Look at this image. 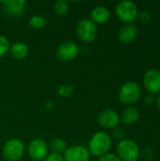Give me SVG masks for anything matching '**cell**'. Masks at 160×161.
I'll list each match as a JSON object with an SVG mask.
<instances>
[{
    "instance_id": "1",
    "label": "cell",
    "mask_w": 160,
    "mask_h": 161,
    "mask_svg": "<svg viewBox=\"0 0 160 161\" xmlns=\"http://www.w3.org/2000/svg\"><path fill=\"white\" fill-rule=\"evenodd\" d=\"M111 147V139L106 132L100 131L95 133L89 142L90 154L96 157H103L108 154Z\"/></svg>"
},
{
    "instance_id": "2",
    "label": "cell",
    "mask_w": 160,
    "mask_h": 161,
    "mask_svg": "<svg viewBox=\"0 0 160 161\" xmlns=\"http://www.w3.org/2000/svg\"><path fill=\"white\" fill-rule=\"evenodd\" d=\"M118 158L121 161H137L140 158V147L132 140H122L117 146Z\"/></svg>"
},
{
    "instance_id": "3",
    "label": "cell",
    "mask_w": 160,
    "mask_h": 161,
    "mask_svg": "<svg viewBox=\"0 0 160 161\" xmlns=\"http://www.w3.org/2000/svg\"><path fill=\"white\" fill-rule=\"evenodd\" d=\"M141 95L140 85L134 81L124 83L119 91V99L124 105H133L139 101Z\"/></svg>"
},
{
    "instance_id": "4",
    "label": "cell",
    "mask_w": 160,
    "mask_h": 161,
    "mask_svg": "<svg viewBox=\"0 0 160 161\" xmlns=\"http://www.w3.org/2000/svg\"><path fill=\"white\" fill-rule=\"evenodd\" d=\"M25 145L18 139H11L6 142L3 146V156L8 161H19L24 156Z\"/></svg>"
},
{
    "instance_id": "5",
    "label": "cell",
    "mask_w": 160,
    "mask_h": 161,
    "mask_svg": "<svg viewBox=\"0 0 160 161\" xmlns=\"http://www.w3.org/2000/svg\"><path fill=\"white\" fill-rule=\"evenodd\" d=\"M117 17L124 23H132L138 18V8L131 1H121L115 8Z\"/></svg>"
},
{
    "instance_id": "6",
    "label": "cell",
    "mask_w": 160,
    "mask_h": 161,
    "mask_svg": "<svg viewBox=\"0 0 160 161\" xmlns=\"http://www.w3.org/2000/svg\"><path fill=\"white\" fill-rule=\"evenodd\" d=\"M75 32L79 40L84 42H91L97 36V26L90 19L79 21L75 27Z\"/></svg>"
},
{
    "instance_id": "7",
    "label": "cell",
    "mask_w": 160,
    "mask_h": 161,
    "mask_svg": "<svg viewBox=\"0 0 160 161\" xmlns=\"http://www.w3.org/2000/svg\"><path fill=\"white\" fill-rule=\"evenodd\" d=\"M28 155L35 161L44 160L48 156V148L43 140H33L28 145Z\"/></svg>"
},
{
    "instance_id": "8",
    "label": "cell",
    "mask_w": 160,
    "mask_h": 161,
    "mask_svg": "<svg viewBox=\"0 0 160 161\" xmlns=\"http://www.w3.org/2000/svg\"><path fill=\"white\" fill-rule=\"evenodd\" d=\"M78 53L79 48L73 42H65L61 43L57 50L58 58L64 62L74 60L78 56Z\"/></svg>"
},
{
    "instance_id": "9",
    "label": "cell",
    "mask_w": 160,
    "mask_h": 161,
    "mask_svg": "<svg viewBox=\"0 0 160 161\" xmlns=\"http://www.w3.org/2000/svg\"><path fill=\"white\" fill-rule=\"evenodd\" d=\"M143 84L145 89L151 94H157L160 92V72L157 70H149L145 73L143 77Z\"/></svg>"
},
{
    "instance_id": "10",
    "label": "cell",
    "mask_w": 160,
    "mask_h": 161,
    "mask_svg": "<svg viewBox=\"0 0 160 161\" xmlns=\"http://www.w3.org/2000/svg\"><path fill=\"white\" fill-rule=\"evenodd\" d=\"M90 152L83 146H72L67 148L64 153V161H89Z\"/></svg>"
},
{
    "instance_id": "11",
    "label": "cell",
    "mask_w": 160,
    "mask_h": 161,
    "mask_svg": "<svg viewBox=\"0 0 160 161\" xmlns=\"http://www.w3.org/2000/svg\"><path fill=\"white\" fill-rule=\"evenodd\" d=\"M4 5L6 14L10 17L18 18L25 12V1L23 0H8L1 2Z\"/></svg>"
},
{
    "instance_id": "12",
    "label": "cell",
    "mask_w": 160,
    "mask_h": 161,
    "mask_svg": "<svg viewBox=\"0 0 160 161\" xmlns=\"http://www.w3.org/2000/svg\"><path fill=\"white\" fill-rule=\"evenodd\" d=\"M98 123L106 128H116L120 124V116L113 109H105L99 114Z\"/></svg>"
},
{
    "instance_id": "13",
    "label": "cell",
    "mask_w": 160,
    "mask_h": 161,
    "mask_svg": "<svg viewBox=\"0 0 160 161\" xmlns=\"http://www.w3.org/2000/svg\"><path fill=\"white\" fill-rule=\"evenodd\" d=\"M138 35V28L136 25L128 24L124 25L118 33L119 40L124 43H128L133 42Z\"/></svg>"
},
{
    "instance_id": "14",
    "label": "cell",
    "mask_w": 160,
    "mask_h": 161,
    "mask_svg": "<svg viewBox=\"0 0 160 161\" xmlns=\"http://www.w3.org/2000/svg\"><path fill=\"white\" fill-rule=\"evenodd\" d=\"M91 21L94 24H105L109 20L110 12L106 7L98 6L91 10Z\"/></svg>"
},
{
    "instance_id": "15",
    "label": "cell",
    "mask_w": 160,
    "mask_h": 161,
    "mask_svg": "<svg viewBox=\"0 0 160 161\" xmlns=\"http://www.w3.org/2000/svg\"><path fill=\"white\" fill-rule=\"evenodd\" d=\"M139 110L134 107L126 108L122 114V121L124 125H133L139 120Z\"/></svg>"
},
{
    "instance_id": "16",
    "label": "cell",
    "mask_w": 160,
    "mask_h": 161,
    "mask_svg": "<svg viewBox=\"0 0 160 161\" xmlns=\"http://www.w3.org/2000/svg\"><path fill=\"white\" fill-rule=\"evenodd\" d=\"M10 53L13 58L17 59H23L28 55V47L24 42H15L13 43L10 48Z\"/></svg>"
},
{
    "instance_id": "17",
    "label": "cell",
    "mask_w": 160,
    "mask_h": 161,
    "mask_svg": "<svg viewBox=\"0 0 160 161\" xmlns=\"http://www.w3.org/2000/svg\"><path fill=\"white\" fill-rule=\"evenodd\" d=\"M67 148L68 147H67L66 142L61 139H55L50 142V149H51L52 153L62 155L65 153Z\"/></svg>"
},
{
    "instance_id": "18",
    "label": "cell",
    "mask_w": 160,
    "mask_h": 161,
    "mask_svg": "<svg viewBox=\"0 0 160 161\" xmlns=\"http://www.w3.org/2000/svg\"><path fill=\"white\" fill-rule=\"evenodd\" d=\"M69 10V5L64 0H58L54 4V12L58 16H64Z\"/></svg>"
},
{
    "instance_id": "19",
    "label": "cell",
    "mask_w": 160,
    "mask_h": 161,
    "mask_svg": "<svg viewBox=\"0 0 160 161\" xmlns=\"http://www.w3.org/2000/svg\"><path fill=\"white\" fill-rule=\"evenodd\" d=\"M46 25V20L40 15H34L29 19V25L35 29L42 28Z\"/></svg>"
},
{
    "instance_id": "20",
    "label": "cell",
    "mask_w": 160,
    "mask_h": 161,
    "mask_svg": "<svg viewBox=\"0 0 160 161\" xmlns=\"http://www.w3.org/2000/svg\"><path fill=\"white\" fill-rule=\"evenodd\" d=\"M9 48H10V45H9L8 40L5 36L0 35V57L5 56L8 52Z\"/></svg>"
},
{
    "instance_id": "21",
    "label": "cell",
    "mask_w": 160,
    "mask_h": 161,
    "mask_svg": "<svg viewBox=\"0 0 160 161\" xmlns=\"http://www.w3.org/2000/svg\"><path fill=\"white\" fill-rule=\"evenodd\" d=\"M73 91H74V88L71 85H62L58 88V93L63 97H67L72 94Z\"/></svg>"
},
{
    "instance_id": "22",
    "label": "cell",
    "mask_w": 160,
    "mask_h": 161,
    "mask_svg": "<svg viewBox=\"0 0 160 161\" xmlns=\"http://www.w3.org/2000/svg\"><path fill=\"white\" fill-rule=\"evenodd\" d=\"M44 161H64L63 158V156L62 155H58V154H55V153H52L50 155H48Z\"/></svg>"
},
{
    "instance_id": "23",
    "label": "cell",
    "mask_w": 160,
    "mask_h": 161,
    "mask_svg": "<svg viewBox=\"0 0 160 161\" xmlns=\"http://www.w3.org/2000/svg\"><path fill=\"white\" fill-rule=\"evenodd\" d=\"M138 17L140 18V20L143 23H147L151 20V13L149 11H146V10H143L141 11V13L138 14Z\"/></svg>"
},
{
    "instance_id": "24",
    "label": "cell",
    "mask_w": 160,
    "mask_h": 161,
    "mask_svg": "<svg viewBox=\"0 0 160 161\" xmlns=\"http://www.w3.org/2000/svg\"><path fill=\"white\" fill-rule=\"evenodd\" d=\"M99 161H121L118 156L114 154H107L99 158Z\"/></svg>"
},
{
    "instance_id": "25",
    "label": "cell",
    "mask_w": 160,
    "mask_h": 161,
    "mask_svg": "<svg viewBox=\"0 0 160 161\" xmlns=\"http://www.w3.org/2000/svg\"><path fill=\"white\" fill-rule=\"evenodd\" d=\"M114 136L117 139H123L124 136V131L121 128H115L114 130Z\"/></svg>"
},
{
    "instance_id": "26",
    "label": "cell",
    "mask_w": 160,
    "mask_h": 161,
    "mask_svg": "<svg viewBox=\"0 0 160 161\" xmlns=\"http://www.w3.org/2000/svg\"><path fill=\"white\" fill-rule=\"evenodd\" d=\"M144 102H145V104L147 105V106H151L154 102H155V98H154V95L153 94H149V95H147L146 97H145V99H144Z\"/></svg>"
},
{
    "instance_id": "27",
    "label": "cell",
    "mask_w": 160,
    "mask_h": 161,
    "mask_svg": "<svg viewBox=\"0 0 160 161\" xmlns=\"http://www.w3.org/2000/svg\"><path fill=\"white\" fill-rule=\"evenodd\" d=\"M157 105L158 109L160 110V96H158V97H157Z\"/></svg>"
}]
</instances>
